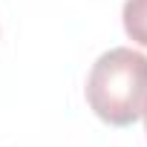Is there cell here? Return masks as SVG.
<instances>
[{"label": "cell", "mask_w": 147, "mask_h": 147, "mask_svg": "<svg viewBox=\"0 0 147 147\" xmlns=\"http://www.w3.org/2000/svg\"><path fill=\"white\" fill-rule=\"evenodd\" d=\"M84 95L104 124H136L147 110V55L130 46L107 49L90 69Z\"/></svg>", "instance_id": "1"}, {"label": "cell", "mask_w": 147, "mask_h": 147, "mask_svg": "<svg viewBox=\"0 0 147 147\" xmlns=\"http://www.w3.org/2000/svg\"><path fill=\"white\" fill-rule=\"evenodd\" d=\"M144 133H147V110H144Z\"/></svg>", "instance_id": "3"}, {"label": "cell", "mask_w": 147, "mask_h": 147, "mask_svg": "<svg viewBox=\"0 0 147 147\" xmlns=\"http://www.w3.org/2000/svg\"><path fill=\"white\" fill-rule=\"evenodd\" d=\"M121 23L127 38L147 49V0H127L121 9Z\"/></svg>", "instance_id": "2"}]
</instances>
